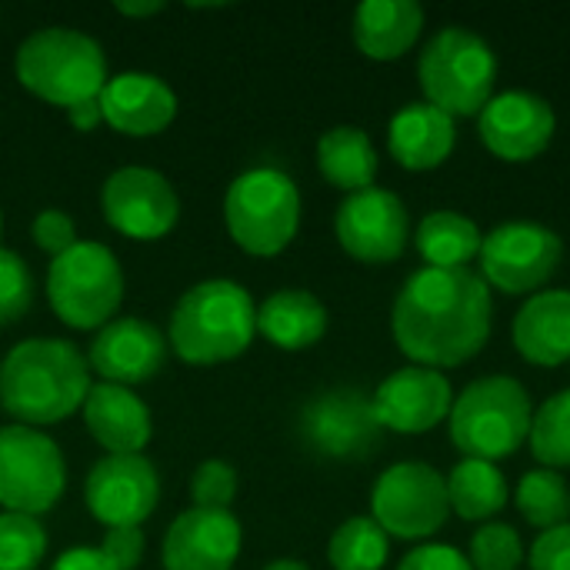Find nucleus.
I'll return each instance as SVG.
<instances>
[{
    "mask_svg": "<svg viewBox=\"0 0 570 570\" xmlns=\"http://www.w3.org/2000/svg\"><path fill=\"white\" fill-rule=\"evenodd\" d=\"M494 321L491 287L474 271L421 267L411 274L391 311V334L401 354L431 371L474 361Z\"/></svg>",
    "mask_w": 570,
    "mask_h": 570,
    "instance_id": "1",
    "label": "nucleus"
},
{
    "mask_svg": "<svg viewBox=\"0 0 570 570\" xmlns=\"http://www.w3.org/2000/svg\"><path fill=\"white\" fill-rule=\"evenodd\" d=\"M90 391V364L63 337H27L0 361V407L23 428L60 424Z\"/></svg>",
    "mask_w": 570,
    "mask_h": 570,
    "instance_id": "2",
    "label": "nucleus"
},
{
    "mask_svg": "<svg viewBox=\"0 0 570 570\" xmlns=\"http://www.w3.org/2000/svg\"><path fill=\"white\" fill-rule=\"evenodd\" d=\"M257 334V307L247 287L227 277L200 281L174 304L167 347L194 367L240 357Z\"/></svg>",
    "mask_w": 570,
    "mask_h": 570,
    "instance_id": "3",
    "label": "nucleus"
},
{
    "mask_svg": "<svg viewBox=\"0 0 570 570\" xmlns=\"http://www.w3.org/2000/svg\"><path fill=\"white\" fill-rule=\"evenodd\" d=\"M13 70L27 94L70 110L100 97L107 83V53L80 30L43 27L17 47Z\"/></svg>",
    "mask_w": 570,
    "mask_h": 570,
    "instance_id": "4",
    "label": "nucleus"
},
{
    "mask_svg": "<svg viewBox=\"0 0 570 570\" xmlns=\"http://www.w3.org/2000/svg\"><path fill=\"white\" fill-rule=\"evenodd\" d=\"M451 441L464 458L504 461L531 434L534 404L521 381L508 374H491L471 381L451 407Z\"/></svg>",
    "mask_w": 570,
    "mask_h": 570,
    "instance_id": "5",
    "label": "nucleus"
},
{
    "mask_svg": "<svg viewBox=\"0 0 570 570\" xmlns=\"http://www.w3.org/2000/svg\"><path fill=\"white\" fill-rule=\"evenodd\" d=\"M417 77L431 107L454 120L478 117L494 97L498 53L481 33L468 27H444L428 40L417 60Z\"/></svg>",
    "mask_w": 570,
    "mask_h": 570,
    "instance_id": "6",
    "label": "nucleus"
},
{
    "mask_svg": "<svg viewBox=\"0 0 570 570\" xmlns=\"http://www.w3.org/2000/svg\"><path fill=\"white\" fill-rule=\"evenodd\" d=\"M230 240L250 257L284 254L301 230V190L277 167H254L234 177L224 197Z\"/></svg>",
    "mask_w": 570,
    "mask_h": 570,
    "instance_id": "7",
    "label": "nucleus"
},
{
    "mask_svg": "<svg viewBox=\"0 0 570 570\" xmlns=\"http://www.w3.org/2000/svg\"><path fill=\"white\" fill-rule=\"evenodd\" d=\"M47 301L53 314L73 331H100L124 301V271L107 244L77 240L67 254L50 261Z\"/></svg>",
    "mask_w": 570,
    "mask_h": 570,
    "instance_id": "8",
    "label": "nucleus"
},
{
    "mask_svg": "<svg viewBox=\"0 0 570 570\" xmlns=\"http://www.w3.org/2000/svg\"><path fill=\"white\" fill-rule=\"evenodd\" d=\"M371 518L387 538L428 541L451 518L448 478L421 461L391 464L371 491Z\"/></svg>",
    "mask_w": 570,
    "mask_h": 570,
    "instance_id": "9",
    "label": "nucleus"
},
{
    "mask_svg": "<svg viewBox=\"0 0 570 570\" xmlns=\"http://www.w3.org/2000/svg\"><path fill=\"white\" fill-rule=\"evenodd\" d=\"M67 488V464L57 441L37 428H0V508L13 514H47Z\"/></svg>",
    "mask_w": 570,
    "mask_h": 570,
    "instance_id": "10",
    "label": "nucleus"
},
{
    "mask_svg": "<svg viewBox=\"0 0 570 570\" xmlns=\"http://www.w3.org/2000/svg\"><path fill=\"white\" fill-rule=\"evenodd\" d=\"M481 281L501 294H538L564 261V240L534 220H508L484 234Z\"/></svg>",
    "mask_w": 570,
    "mask_h": 570,
    "instance_id": "11",
    "label": "nucleus"
},
{
    "mask_svg": "<svg viewBox=\"0 0 570 570\" xmlns=\"http://www.w3.org/2000/svg\"><path fill=\"white\" fill-rule=\"evenodd\" d=\"M100 214L130 240H160L180 220V197L160 170L120 167L100 187Z\"/></svg>",
    "mask_w": 570,
    "mask_h": 570,
    "instance_id": "12",
    "label": "nucleus"
},
{
    "mask_svg": "<svg viewBox=\"0 0 570 570\" xmlns=\"http://www.w3.org/2000/svg\"><path fill=\"white\" fill-rule=\"evenodd\" d=\"M334 234L347 257L361 264H391L407 250L411 217L397 194L367 187L344 197L334 214Z\"/></svg>",
    "mask_w": 570,
    "mask_h": 570,
    "instance_id": "13",
    "label": "nucleus"
},
{
    "mask_svg": "<svg viewBox=\"0 0 570 570\" xmlns=\"http://www.w3.org/2000/svg\"><path fill=\"white\" fill-rule=\"evenodd\" d=\"M83 501L104 528H140L160 501V474L144 454H107L90 468Z\"/></svg>",
    "mask_w": 570,
    "mask_h": 570,
    "instance_id": "14",
    "label": "nucleus"
},
{
    "mask_svg": "<svg viewBox=\"0 0 570 570\" xmlns=\"http://www.w3.org/2000/svg\"><path fill=\"white\" fill-rule=\"evenodd\" d=\"M558 130L554 107L531 90H504L478 114L481 144L504 164H528L541 157Z\"/></svg>",
    "mask_w": 570,
    "mask_h": 570,
    "instance_id": "15",
    "label": "nucleus"
},
{
    "mask_svg": "<svg viewBox=\"0 0 570 570\" xmlns=\"http://www.w3.org/2000/svg\"><path fill=\"white\" fill-rule=\"evenodd\" d=\"M301 431L307 444L324 458H367V451L381 438V421L374 414V401L357 387H334L317 394L301 417Z\"/></svg>",
    "mask_w": 570,
    "mask_h": 570,
    "instance_id": "16",
    "label": "nucleus"
},
{
    "mask_svg": "<svg viewBox=\"0 0 570 570\" xmlns=\"http://www.w3.org/2000/svg\"><path fill=\"white\" fill-rule=\"evenodd\" d=\"M371 401L381 428L394 434H428L451 417L454 391L441 371L411 364L384 377Z\"/></svg>",
    "mask_w": 570,
    "mask_h": 570,
    "instance_id": "17",
    "label": "nucleus"
},
{
    "mask_svg": "<svg viewBox=\"0 0 570 570\" xmlns=\"http://www.w3.org/2000/svg\"><path fill=\"white\" fill-rule=\"evenodd\" d=\"M167 361V337L144 317H114L104 324L90 344L87 364L104 384L137 387L160 374Z\"/></svg>",
    "mask_w": 570,
    "mask_h": 570,
    "instance_id": "18",
    "label": "nucleus"
},
{
    "mask_svg": "<svg viewBox=\"0 0 570 570\" xmlns=\"http://www.w3.org/2000/svg\"><path fill=\"white\" fill-rule=\"evenodd\" d=\"M244 548V528L230 511L190 508L164 534V570H230Z\"/></svg>",
    "mask_w": 570,
    "mask_h": 570,
    "instance_id": "19",
    "label": "nucleus"
},
{
    "mask_svg": "<svg viewBox=\"0 0 570 570\" xmlns=\"http://www.w3.org/2000/svg\"><path fill=\"white\" fill-rule=\"evenodd\" d=\"M104 124L124 137H154L164 134L177 117V94L157 73L127 70L107 77L100 90Z\"/></svg>",
    "mask_w": 570,
    "mask_h": 570,
    "instance_id": "20",
    "label": "nucleus"
},
{
    "mask_svg": "<svg viewBox=\"0 0 570 570\" xmlns=\"http://www.w3.org/2000/svg\"><path fill=\"white\" fill-rule=\"evenodd\" d=\"M83 424L90 438L107 451V454H140L150 444L154 421L147 404L120 384H90L87 401H83Z\"/></svg>",
    "mask_w": 570,
    "mask_h": 570,
    "instance_id": "21",
    "label": "nucleus"
},
{
    "mask_svg": "<svg viewBox=\"0 0 570 570\" xmlns=\"http://www.w3.org/2000/svg\"><path fill=\"white\" fill-rule=\"evenodd\" d=\"M514 351L534 367H561L570 361V291L531 294L511 324Z\"/></svg>",
    "mask_w": 570,
    "mask_h": 570,
    "instance_id": "22",
    "label": "nucleus"
},
{
    "mask_svg": "<svg viewBox=\"0 0 570 570\" xmlns=\"http://www.w3.org/2000/svg\"><path fill=\"white\" fill-rule=\"evenodd\" d=\"M458 144V124L444 110L421 104H404L387 124V150L391 157L414 174L438 170Z\"/></svg>",
    "mask_w": 570,
    "mask_h": 570,
    "instance_id": "23",
    "label": "nucleus"
},
{
    "mask_svg": "<svg viewBox=\"0 0 570 570\" xmlns=\"http://www.w3.org/2000/svg\"><path fill=\"white\" fill-rule=\"evenodd\" d=\"M424 30V7L417 0H364L354 10V43L367 60H401Z\"/></svg>",
    "mask_w": 570,
    "mask_h": 570,
    "instance_id": "24",
    "label": "nucleus"
},
{
    "mask_svg": "<svg viewBox=\"0 0 570 570\" xmlns=\"http://www.w3.org/2000/svg\"><path fill=\"white\" fill-rule=\"evenodd\" d=\"M257 334L281 351H307L327 334V307L304 287L274 291L257 307Z\"/></svg>",
    "mask_w": 570,
    "mask_h": 570,
    "instance_id": "25",
    "label": "nucleus"
},
{
    "mask_svg": "<svg viewBox=\"0 0 570 570\" xmlns=\"http://www.w3.org/2000/svg\"><path fill=\"white\" fill-rule=\"evenodd\" d=\"M377 167H381L377 147L364 127L341 124V127H331L327 134H321L317 170L331 187H337L344 194H361V190L374 187Z\"/></svg>",
    "mask_w": 570,
    "mask_h": 570,
    "instance_id": "26",
    "label": "nucleus"
},
{
    "mask_svg": "<svg viewBox=\"0 0 570 570\" xmlns=\"http://www.w3.org/2000/svg\"><path fill=\"white\" fill-rule=\"evenodd\" d=\"M484 234L478 224L458 210H431L414 230V247L428 267L438 271H468V264L481 254Z\"/></svg>",
    "mask_w": 570,
    "mask_h": 570,
    "instance_id": "27",
    "label": "nucleus"
},
{
    "mask_svg": "<svg viewBox=\"0 0 570 570\" xmlns=\"http://www.w3.org/2000/svg\"><path fill=\"white\" fill-rule=\"evenodd\" d=\"M508 498H511L508 481H504L501 468L491 461L464 458L448 474L451 514H458L461 521H491L498 511L508 508Z\"/></svg>",
    "mask_w": 570,
    "mask_h": 570,
    "instance_id": "28",
    "label": "nucleus"
},
{
    "mask_svg": "<svg viewBox=\"0 0 570 570\" xmlns=\"http://www.w3.org/2000/svg\"><path fill=\"white\" fill-rule=\"evenodd\" d=\"M514 504L531 528H538V531L561 528L570 518L568 481L561 478V471L534 468L521 478V484L514 491Z\"/></svg>",
    "mask_w": 570,
    "mask_h": 570,
    "instance_id": "29",
    "label": "nucleus"
},
{
    "mask_svg": "<svg viewBox=\"0 0 570 570\" xmlns=\"http://www.w3.org/2000/svg\"><path fill=\"white\" fill-rule=\"evenodd\" d=\"M391 558V538L374 518L344 521L327 544V561L334 570H384Z\"/></svg>",
    "mask_w": 570,
    "mask_h": 570,
    "instance_id": "30",
    "label": "nucleus"
},
{
    "mask_svg": "<svg viewBox=\"0 0 570 570\" xmlns=\"http://www.w3.org/2000/svg\"><path fill=\"white\" fill-rule=\"evenodd\" d=\"M528 444H531V454L541 461V468L548 471L570 468V387L534 411Z\"/></svg>",
    "mask_w": 570,
    "mask_h": 570,
    "instance_id": "31",
    "label": "nucleus"
},
{
    "mask_svg": "<svg viewBox=\"0 0 570 570\" xmlns=\"http://www.w3.org/2000/svg\"><path fill=\"white\" fill-rule=\"evenodd\" d=\"M47 554V531L30 514H0V570H37Z\"/></svg>",
    "mask_w": 570,
    "mask_h": 570,
    "instance_id": "32",
    "label": "nucleus"
},
{
    "mask_svg": "<svg viewBox=\"0 0 570 570\" xmlns=\"http://www.w3.org/2000/svg\"><path fill=\"white\" fill-rule=\"evenodd\" d=\"M468 561L474 570H518L524 561V541L511 524L488 521L471 538Z\"/></svg>",
    "mask_w": 570,
    "mask_h": 570,
    "instance_id": "33",
    "label": "nucleus"
},
{
    "mask_svg": "<svg viewBox=\"0 0 570 570\" xmlns=\"http://www.w3.org/2000/svg\"><path fill=\"white\" fill-rule=\"evenodd\" d=\"M33 304V277L20 254L0 247V327L17 324Z\"/></svg>",
    "mask_w": 570,
    "mask_h": 570,
    "instance_id": "34",
    "label": "nucleus"
},
{
    "mask_svg": "<svg viewBox=\"0 0 570 570\" xmlns=\"http://www.w3.org/2000/svg\"><path fill=\"white\" fill-rule=\"evenodd\" d=\"M240 478L227 461H204L190 478V498L200 511H230Z\"/></svg>",
    "mask_w": 570,
    "mask_h": 570,
    "instance_id": "35",
    "label": "nucleus"
},
{
    "mask_svg": "<svg viewBox=\"0 0 570 570\" xmlns=\"http://www.w3.org/2000/svg\"><path fill=\"white\" fill-rule=\"evenodd\" d=\"M30 234H33V244L43 254H50V261L60 257V254H67L77 244V224H73V217L67 210H57V207L40 210L33 217V224H30Z\"/></svg>",
    "mask_w": 570,
    "mask_h": 570,
    "instance_id": "36",
    "label": "nucleus"
},
{
    "mask_svg": "<svg viewBox=\"0 0 570 570\" xmlns=\"http://www.w3.org/2000/svg\"><path fill=\"white\" fill-rule=\"evenodd\" d=\"M147 541L140 528H107L100 541V554L117 570H137L144 561Z\"/></svg>",
    "mask_w": 570,
    "mask_h": 570,
    "instance_id": "37",
    "label": "nucleus"
},
{
    "mask_svg": "<svg viewBox=\"0 0 570 570\" xmlns=\"http://www.w3.org/2000/svg\"><path fill=\"white\" fill-rule=\"evenodd\" d=\"M531 570H570V524L541 531L531 554H528Z\"/></svg>",
    "mask_w": 570,
    "mask_h": 570,
    "instance_id": "38",
    "label": "nucleus"
},
{
    "mask_svg": "<svg viewBox=\"0 0 570 570\" xmlns=\"http://www.w3.org/2000/svg\"><path fill=\"white\" fill-rule=\"evenodd\" d=\"M397 570H474L468 554L451 544H421L404 554Z\"/></svg>",
    "mask_w": 570,
    "mask_h": 570,
    "instance_id": "39",
    "label": "nucleus"
},
{
    "mask_svg": "<svg viewBox=\"0 0 570 570\" xmlns=\"http://www.w3.org/2000/svg\"><path fill=\"white\" fill-rule=\"evenodd\" d=\"M50 570H117V568L100 554V548H70V551H63V554L53 561V568Z\"/></svg>",
    "mask_w": 570,
    "mask_h": 570,
    "instance_id": "40",
    "label": "nucleus"
},
{
    "mask_svg": "<svg viewBox=\"0 0 570 570\" xmlns=\"http://www.w3.org/2000/svg\"><path fill=\"white\" fill-rule=\"evenodd\" d=\"M67 120H70V127H73V130H80V134H90V130H97V127L104 124L100 97H94V100H83V104L70 107V110H67Z\"/></svg>",
    "mask_w": 570,
    "mask_h": 570,
    "instance_id": "41",
    "label": "nucleus"
},
{
    "mask_svg": "<svg viewBox=\"0 0 570 570\" xmlns=\"http://www.w3.org/2000/svg\"><path fill=\"white\" fill-rule=\"evenodd\" d=\"M160 10H164V0H150V3H117V13L134 17V20L154 17V13H160Z\"/></svg>",
    "mask_w": 570,
    "mask_h": 570,
    "instance_id": "42",
    "label": "nucleus"
},
{
    "mask_svg": "<svg viewBox=\"0 0 570 570\" xmlns=\"http://www.w3.org/2000/svg\"><path fill=\"white\" fill-rule=\"evenodd\" d=\"M264 570H311L307 564H301V561H294V558H281V561H271Z\"/></svg>",
    "mask_w": 570,
    "mask_h": 570,
    "instance_id": "43",
    "label": "nucleus"
},
{
    "mask_svg": "<svg viewBox=\"0 0 570 570\" xmlns=\"http://www.w3.org/2000/svg\"><path fill=\"white\" fill-rule=\"evenodd\" d=\"M0 237H3V214H0Z\"/></svg>",
    "mask_w": 570,
    "mask_h": 570,
    "instance_id": "44",
    "label": "nucleus"
}]
</instances>
